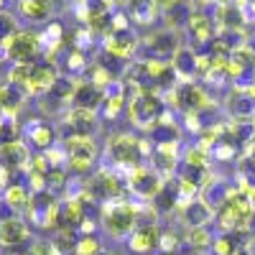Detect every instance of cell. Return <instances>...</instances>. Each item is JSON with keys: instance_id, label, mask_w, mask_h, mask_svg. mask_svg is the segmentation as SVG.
<instances>
[{"instance_id": "obj_37", "label": "cell", "mask_w": 255, "mask_h": 255, "mask_svg": "<svg viewBox=\"0 0 255 255\" xmlns=\"http://www.w3.org/2000/svg\"><path fill=\"white\" fill-rule=\"evenodd\" d=\"M197 3H199V5H204V3H212V0H197Z\"/></svg>"}, {"instance_id": "obj_9", "label": "cell", "mask_w": 255, "mask_h": 255, "mask_svg": "<svg viewBox=\"0 0 255 255\" xmlns=\"http://www.w3.org/2000/svg\"><path fill=\"white\" fill-rule=\"evenodd\" d=\"M176 100H179V110H184L186 115H194V113H204L212 108V100L207 95V90L197 82H186L176 90Z\"/></svg>"}, {"instance_id": "obj_27", "label": "cell", "mask_w": 255, "mask_h": 255, "mask_svg": "<svg viewBox=\"0 0 255 255\" xmlns=\"http://www.w3.org/2000/svg\"><path fill=\"white\" fill-rule=\"evenodd\" d=\"M3 199L10 209H28V202H31V194H28V189L26 186H20V184H10L3 189Z\"/></svg>"}, {"instance_id": "obj_40", "label": "cell", "mask_w": 255, "mask_h": 255, "mask_svg": "<svg viewBox=\"0 0 255 255\" xmlns=\"http://www.w3.org/2000/svg\"><path fill=\"white\" fill-rule=\"evenodd\" d=\"M0 59H3V51H0Z\"/></svg>"}, {"instance_id": "obj_16", "label": "cell", "mask_w": 255, "mask_h": 255, "mask_svg": "<svg viewBox=\"0 0 255 255\" xmlns=\"http://www.w3.org/2000/svg\"><path fill=\"white\" fill-rule=\"evenodd\" d=\"M31 158V151L20 143H8V145H0V168H8V171H18V168H26Z\"/></svg>"}, {"instance_id": "obj_5", "label": "cell", "mask_w": 255, "mask_h": 255, "mask_svg": "<svg viewBox=\"0 0 255 255\" xmlns=\"http://www.w3.org/2000/svg\"><path fill=\"white\" fill-rule=\"evenodd\" d=\"M186 33H189V46L202 51V46H212L217 38V26L215 20H212V15H207L202 8H197V13L191 15L189 26H186Z\"/></svg>"}, {"instance_id": "obj_23", "label": "cell", "mask_w": 255, "mask_h": 255, "mask_svg": "<svg viewBox=\"0 0 255 255\" xmlns=\"http://www.w3.org/2000/svg\"><path fill=\"white\" fill-rule=\"evenodd\" d=\"M54 10V0H18V13L31 23H44Z\"/></svg>"}, {"instance_id": "obj_20", "label": "cell", "mask_w": 255, "mask_h": 255, "mask_svg": "<svg viewBox=\"0 0 255 255\" xmlns=\"http://www.w3.org/2000/svg\"><path fill=\"white\" fill-rule=\"evenodd\" d=\"M197 64H199V54L191 46H181L171 59V67H174L176 77H181V79H194L197 77Z\"/></svg>"}, {"instance_id": "obj_36", "label": "cell", "mask_w": 255, "mask_h": 255, "mask_svg": "<svg viewBox=\"0 0 255 255\" xmlns=\"http://www.w3.org/2000/svg\"><path fill=\"white\" fill-rule=\"evenodd\" d=\"M158 255H179V253H166V250H161Z\"/></svg>"}, {"instance_id": "obj_29", "label": "cell", "mask_w": 255, "mask_h": 255, "mask_svg": "<svg viewBox=\"0 0 255 255\" xmlns=\"http://www.w3.org/2000/svg\"><path fill=\"white\" fill-rule=\"evenodd\" d=\"M209 158H212V151L202 148L199 143L191 145L184 151V166H197V168H209Z\"/></svg>"}, {"instance_id": "obj_32", "label": "cell", "mask_w": 255, "mask_h": 255, "mask_svg": "<svg viewBox=\"0 0 255 255\" xmlns=\"http://www.w3.org/2000/svg\"><path fill=\"white\" fill-rule=\"evenodd\" d=\"M67 179H69V174L64 171V168H51V171L46 174V184H49V191H51V194H54V191L67 189Z\"/></svg>"}, {"instance_id": "obj_8", "label": "cell", "mask_w": 255, "mask_h": 255, "mask_svg": "<svg viewBox=\"0 0 255 255\" xmlns=\"http://www.w3.org/2000/svg\"><path fill=\"white\" fill-rule=\"evenodd\" d=\"M138 46H140V41L133 33V28L130 31H110L108 36H105V41H102V51L120 59V61H128L138 51Z\"/></svg>"}, {"instance_id": "obj_11", "label": "cell", "mask_w": 255, "mask_h": 255, "mask_svg": "<svg viewBox=\"0 0 255 255\" xmlns=\"http://www.w3.org/2000/svg\"><path fill=\"white\" fill-rule=\"evenodd\" d=\"M64 135H90L97 130V110L87 108H69L64 115Z\"/></svg>"}, {"instance_id": "obj_25", "label": "cell", "mask_w": 255, "mask_h": 255, "mask_svg": "<svg viewBox=\"0 0 255 255\" xmlns=\"http://www.w3.org/2000/svg\"><path fill=\"white\" fill-rule=\"evenodd\" d=\"M179 202H181V186H179V179H168V181H163L161 191L156 194L153 207H156L158 212H171L174 207H179Z\"/></svg>"}, {"instance_id": "obj_1", "label": "cell", "mask_w": 255, "mask_h": 255, "mask_svg": "<svg viewBox=\"0 0 255 255\" xmlns=\"http://www.w3.org/2000/svg\"><path fill=\"white\" fill-rule=\"evenodd\" d=\"M140 217V207L133 202H108L102 209V227L110 232L113 238H128L135 230V222Z\"/></svg>"}, {"instance_id": "obj_34", "label": "cell", "mask_w": 255, "mask_h": 255, "mask_svg": "<svg viewBox=\"0 0 255 255\" xmlns=\"http://www.w3.org/2000/svg\"><path fill=\"white\" fill-rule=\"evenodd\" d=\"M79 227H82V235H95V222H90V217L84 220Z\"/></svg>"}, {"instance_id": "obj_2", "label": "cell", "mask_w": 255, "mask_h": 255, "mask_svg": "<svg viewBox=\"0 0 255 255\" xmlns=\"http://www.w3.org/2000/svg\"><path fill=\"white\" fill-rule=\"evenodd\" d=\"M0 51H3V56H8L13 64H33L41 54H44V46H41L38 31H18L0 46Z\"/></svg>"}, {"instance_id": "obj_4", "label": "cell", "mask_w": 255, "mask_h": 255, "mask_svg": "<svg viewBox=\"0 0 255 255\" xmlns=\"http://www.w3.org/2000/svg\"><path fill=\"white\" fill-rule=\"evenodd\" d=\"M108 158H113L115 166L120 168H135L140 166V140L128 135V133H118L108 140Z\"/></svg>"}, {"instance_id": "obj_19", "label": "cell", "mask_w": 255, "mask_h": 255, "mask_svg": "<svg viewBox=\"0 0 255 255\" xmlns=\"http://www.w3.org/2000/svg\"><path fill=\"white\" fill-rule=\"evenodd\" d=\"M26 135L31 138L33 148H38V151H49V148H54L56 128L51 123H44V120H33V123L26 125Z\"/></svg>"}, {"instance_id": "obj_18", "label": "cell", "mask_w": 255, "mask_h": 255, "mask_svg": "<svg viewBox=\"0 0 255 255\" xmlns=\"http://www.w3.org/2000/svg\"><path fill=\"white\" fill-rule=\"evenodd\" d=\"M194 13H197L194 0H176V5L168 8L161 18L166 20V28L179 31V28H186L189 26V20H191V15H194Z\"/></svg>"}, {"instance_id": "obj_22", "label": "cell", "mask_w": 255, "mask_h": 255, "mask_svg": "<svg viewBox=\"0 0 255 255\" xmlns=\"http://www.w3.org/2000/svg\"><path fill=\"white\" fill-rule=\"evenodd\" d=\"M227 110L232 118H238V120H253L255 115V102L248 97L245 87H238V90H232L227 95Z\"/></svg>"}, {"instance_id": "obj_33", "label": "cell", "mask_w": 255, "mask_h": 255, "mask_svg": "<svg viewBox=\"0 0 255 255\" xmlns=\"http://www.w3.org/2000/svg\"><path fill=\"white\" fill-rule=\"evenodd\" d=\"M176 245H179V238L174 235V232H163V235H161V250H166V253H176Z\"/></svg>"}, {"instance_id": "obj_17", "label": "cell", "mask_w": 255, "mask_h": 255, "mask_svg": "<svg viewBox=\"0 0 255 255\" xmlns=\"http://www.w3.org/2000/svg\"><path fill=\"white\" fill-rule=\"evenodd\" d=\"M26 90L18 87V84H0V115H15L26 102Z\"/></svg>"}, {"instance_id": "obj_6", "label": "cell", "mask_w": 255, "mask_h": 255, "mask_svg": "<svg viewBox=\"0 0 255 255\" xmlns=\"http://www.w3.org/2000/svg\"><path fill=\"white\" fill-rule=\"evenodd\" d=\"M184 44L179 41V33L171 31V28H161V31H153L143 41V49L148 54V59H174V54L181 49Z\"/></svg>"}, {"instance_id": "obj_7", "label": "cell", "mask_w": 255, "mask_h": 255, "mask_svg": "<svg viewBox=\"0 0 255 255\" xmlns=\"http://www.w3.org/2000/svg\"><path fill=\"white\" fill-rule=\"evenodd\" d=\"M163 181L158 176V171H153V168L148 166H135L130 171V179H128V191H133V194L143 197V199H156V194L161 191Z\"/></svg>"}, {"instance_id": "obj_26", "label": "cell", "mask_w": 255, "mask_h": 255, "mask_svg": "<svg viewBox=\"0 0 255 255\" xmlns=\"http://www.w3.org/2000/svg\"><path fill=\"white\" fill-rule=\"evenodd\" d=\"M64 151H67V156L97 158V143L90 135H64Z\"/></svg>"}, {"instance_id": "obj_28", "label": "cell", "mask_w": 255, "mask_h": 255, "mask_svg": "<svg viewBox=\"0 0 255 255\" xmlns=\"http://www.w3.org/2000/svg\"><path fill=\"white\" fill-rule=\"evenodd\" d=\"M186 243H189V250L202 253V250L212 248V243H215V235H212L207 227H191V230H186Z\"/></svg>"}, {"instance_id": "obj_10", "label": "cell", "mask_w": 255, "mask_h": 255, "mask_svg": "<svg viewBox=\"0 0 255 255\" xmlns=\"http://www.w3.org/2000/svg\"><path fill=\"white\" fill-rule=\"evenodd\" d=\"M56 79H59V72H56V67L54 64H49V61H36V67H33V72H31V77H28V82H26V95H31V97H44V95H49L51 92V87L56 84Z\"/></svg>"}, {"instance_id": "obj_31", "label": "cell", "mask_w": 255, "mask_h": 255, "mask_svg": "<svg viewBox=\"0 0 255 255\" xmlns=\"http://www.w3.org/2000/svg\"><path fill=\"white\" fill-rule=\"evenodd\" d=\"M74 253H77V255H97V253H102V243H100L97 235H82V238L77 240Z\"/></svg>"}, {"instance_id": "obj_21", "label": "cell", "mask_w": 255, "mask_h": 255, "mask_svg": "<svg viewBox=\"0 0 255 255\" xmlns=\"http://www.w3.org/2000/svg\"><path fill=\"white\" fill-rule=\"evenodd\" d=\"M125 10L130 13V18H133L135 26H151L153 20L161 15L156 0H128Z\"/></svg>"}, {"instance_id": "obj_12", "label": "cell", "mask_w": 255, "mask_h": 255, "mask_svg": "<svg viewBox=\"0 0 255 255\" xmlns=\"http://www.w3.org/2000/svg\"><path fill=\"white\" fill-rule=\"evenodd\" d=\"M161 235L163 232L156 225H140L128 235V248H130V253H135V255H148L153 248L161 245Z\"/></svg>"}, {"instance_id": "obj_38", "label": "cell", "mask_w": 255, "mask_h": 255, "mask_svg": "<svg viewBox=\"0 0 255 255\" xmlns=\"http://www.w3.org/2000/svg\"><path fill=\"white\" fill-rule=\"evenodd\" d=\"M97 255H113V253H108V250H102V253H97Z\"/></svg>"}, {"instance_id": "obj_3", "label": "cell", "mask_w": 255, "mask_h": 255, "mask_svg": "<svg viewBox=\"0 0 255 255\" xmlns=\"http://www.w3.org/2000/svg\"><path fill=\"white\" fill-rule=\"evenodd\" d=\"M125 191H128V184L123 181V176L118 171H108V168H102V171H97L87 186H84V194H87L90 199L95 202H118L125 197Z\"/></svg>"}, {"instance_id": "obj_15", "label": "cell", "mask_w": 255, "mask_h": 255, "mask_svg": "<svg viewBox=\"0 0 255 255\" xmlns=\"http://www.w3.org/2000/svg\"><path fill=\"white\" fill-rule=\"evenodd\" d=\"M28 240V225L18 217H5L0 220V245L5 248H18Z\"/></svg>"}, {"instance_id": "obj_39", "label": "cell", "mask_w": 255, "mask_h": 255, "mask_svg": "<svg viewBox=\"0 0 255 255\" xmlns=\"http://www.w3.org/2000/svg\"><path fill=\"white\" fill-rule=\"evenodd\" d=\"M238 255H250V253H243V250H240V253H238Z\"/></svg>"}, {"instance_id": "obj_14", "label": "cell", "mask_w": 255, "mask_h": 255, "mask_svg": "<svg viewBox=\"0 0 255 255\" xmlns=\"http://www.w3.org/2000/svg\"><path fill=\"white\" fill-rule=\"evenodd\" d=\"M74 108H87V110H100L105 102V90L87 79H77V90H74Z\"/></svg>"}, {"instance_id": "obj_13", "label": "cell", "mask_w": 255, "mask_h": 255, "mask_svg": "<svg viewBox=\"0 0 255 255\" xmlns=\"http://www.w3.org/2000/svg\"><path fill=\"white\" fill-rule=\"evenodd\" d=\"M212 220H215V209H212L202 197L191 199L181 209V222L186 225V230H191V227H207Z\"/></svg>"}, {"instance_id": "obj_24", "label": "cell", "mask_w": 255, "mask_h": 255, "mask_svg": "<svg viewBox=\"0 0 255 255\" xmlns=\"http://www.w3.org/2000/svg\"><path fill=\"white\" fill-rule=\"evenodd\" d=\"M87 217H90L87 215V204H84L82 197H72L67 204H61V230L79 227Z\"/></svg>"}, {"instance_id": "obj_30", "label": "cell", "mask_w": 255, "mask_h": 255, "mask_svg": "<svg viewBox=\"0 0 255 255\" xmlns=\"http://www.w3.org/2000/svg\"><path fill=\"white\" fill-rule=\"evenodd\" d=\"M33 67H36V61L33 64H13V67L8 69V82L18 84V87H26V82H28Z\"/></svg>"}, {"instance_id": "obj_35", "label": "cell", "mask_w": 255, "mask_h": 255, "mask_svg": "<svg viewBox=\"0 0 255 255\" xmlns=\"http://www.w3.org/2000/svg\"><path fill=\"white\" fill-rule=\"evenodd\" d=\"M245 92H248V97L255 102V82H250V84H248V87H245Z\"/></svg>"}]
</instances>
